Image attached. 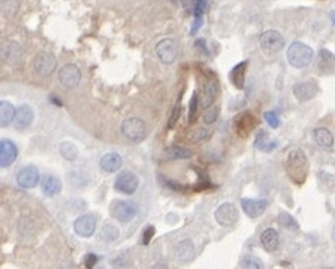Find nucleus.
<instances>
[{
    "instance_id": "1",
    "label": "nucleus",
    "mask_w": 335,
    "mask_h": 269,
    "mask_svg": "<svg viewBox=\"0 0 335 269\" xmlns=\"http://www.w3.org/2000/svg\"><path fill=\"white\" fill-rule=\"evenodd\" d=\"M286 172L294 185H304L308 177V159L305 151L293 148L288 151L286 161Z\"/></svg>"
},
{
    "instance_id": "2",
    "label": "nucleus",
    "mask_w": 335,
    "mask_h": 269,
    "mask_svg": "<svg viewBox=\"0 0 335 269\" xmlns=\"http://www.w3.org/2000/svg\"><path fill=\"white\" fill-rule=\"evenodd\" d=\"M314 59V50L301 41H294L287 49V62L293 68H305Z\"/></svg>"
},
{
    "instance_id": "3",
    "label": "nucleus",
    "mask_w": 335,
    "mask_h": 269,
    "mask_svg": "<svg viewBox=\"0 0 335 269\" xmlns=\"http://www.w3.org/2000/svg\"><path fill=\"white\" fill-rule=\"evenodd\" d=\"M121 132L130 142H142L146 138V126L141 118L132 117L124 120L121 124Z\"/></svg>"
},
{
    "instance_id": "4",
    "label": "nucleus",
    "mask_w": 335,
    "mask_h": 269,
    "mask_svg": "<svg viewBox=\"0 0 335 269\" xmlns=\"http://www.w3.org/2000/svg\"><path fill=\"white\" fill-rule=\"evenodd\" d=\"M260 47L266 54H276L286 47L284 36L278 30L269 29L260 35Z\"/></svg>"
},
{
    "instance_id": "5",
    "label": "nucleus",
    "mask_w": 335,
    "mask_h": 269,
    "mask_svg": "<svg viewBox=\"0 0 335 269\" xmlns=\"http://www.w3.org/2000/svg\"><path fill=\"white\" fill-rule=\"evenodd\" d=\"M23 59V50L15 41H5L0 44V61L8 65H18Z\"/></svg>"
},
{
    "instance_id": "6",
    "label": "nucleus",
    "mask_w": 335,
    "mask_h": 269,
    "mask_svg": "<svg viewBox=\"0 0 335 269\" xmlns=\"http://www.w3.org/2000/svg\"><path fill=\"white\" fill-rule=\"evenodd\" d=\"M215 219L222 227H233L239 219V210L233 203H222L215 210Z\"/></svg>"
},
{
    "instance_id": "7",
    "label": "nucleus",
    "mask_w": 335,
    "mask_h": 269,
    "mask_svg": "<svg viewBox=\"0 0 335 269\" xmlns=\"http://www.w3.org/2000/svg\"><path fill=\"white\" fill-rule=\"evenodd\" d=\"M138 209L130 201H114L110 206V214L121 222H130L136 216Z\"/></svg>"
},
{
    "instance_id": "8",
    "label": "nucleus",
    "mask_w": 335,
    "mask_h": 269,
    "mask_svg": "<svg viewBox=\"0 0 335 269\" xmlns=\"http://www.w3.org/2000/svg\"><path fill=\"white\" fill-rule=\"evenodd\" d=\"M56 67H58V59L51 54V53H47V52H41L35 56L33 59V68L35 71L38 73L40 76H44V78H47V76H50Z\"/></svg>"
},
{
    "instance_id": "9",
    "label": "nucleus",
    "mask_w": 335,
    "mask_h": 269,
    "mask_svg": "<svg viewBox=\"0 0 335 269\" xmlns=\"http://www.w3.org/2000/svg\"><path fill=\"white\" fill-rule=\"evenodd\" d=\"M82 81V73L77 65L74 64H67L61 68L59 71V82L64 88L67 89H74L77 88Z\"/></svg>"
},
{
    "instance_id": "10",
    "label": "nucleus",
    "mask_w": 335,
    "mask_h": 269,
    "mask_svg": "<svg viewBox=\"0 0 335 269\" xmlns=\"http://www.w3.org/2000/svg\"><path fill=\"white\" fill-rule=\"evenodd\" d=\"M138 188H139V179L136 174H133L132 171L120 172L117 180H115V189L118 192H121V194L132 195L133 192H136Z\"/></svg>"
},
{
    "instance_id": "11",
    "label": "nucleus",
    "mask_w": 335,
    "mask_h": 269,
    "mask_svg": "<svg viewBox=\"0 0 335 269\" xmlns=\"http://www.w3.org/2000/svg\"><path fill=\"white\" fill-rule=\"evenodd\" d=\"M319 94V85L315 81H305V82H299L293 86V95L297 102L305 103L311 99H314L315 95Z\"/></svg>"
},
{
    "instance_id": "12",
    "label": "nucleus",
    "mask_w": 335,
    "mask_h": 269,
    "mask_svg": "<svg viewBox=\"0 0 335 269\" xmlns=\"http://www.w3.org/2000/svg\"><path fill=\"white\" fill-rule=\"evenodd\" d=\"M156 53L159 56V59L163 64H174L178 54V47L177 43L171 38H165L157 46H156Z\"/></svg>"
},
{
    "instance_id": "13",
    "label": "nucleus",
    "mask_w": 335,
    "mask_h": 269,
    "mask_svg": "<svg viewBox=\"0 0 335 269\" xmlns=\"http://www.w3.org/2000/svg\"><path fill=\"white\" fill-rule=\"evenodd\" d=\"M240 204H241V209H243V212L249 218L255 219L266 212L269 201L266 198H241Z\"/></svg>"
},
{
    "instance_id": "14",
    "label": "nucleus",
    "mask_w": 335,
    "mask_h": 269,
    "mask_svg": "<svg viewBox=\"0 0 335 269\" xmlns=\"http://www.w3.org/2000/svg\"><path fill=\"white\" fill-rule=\"evenodd\" d=\"M257 120L251 112H241L234 118V129L240 138H246L248 134L255 129Z\"/></svg>"
},
{
    "instance_id": "15",
    "label": "nucleus",
    "mask_w": 335,
    "mask_h": 269,
    "mask_svg": "<svg viewBox=\"0 0 335 269\" xmlns=\"http://www.w3.org/2000/svg\"><path fill=\"white\" fill-rule=\"evenodd\" d=\"M74 232L80 238H89L94 235L97 228V216L96 215H82L72 224Z\"/></svg>"
},
{
    "instance_id": "16",
    "label": "nucleus",
    "mask_w": 335,
    "mask_h": 269,
    "mask_svg": "<svg viewBox=\"0 0 335 269\" xmlns=\"http://www.w3.org/2000/svg\"><path fill=\"white\" fill-rule=\"evenodd\" d=\"M17 183L18 186H22L24 189H32L35 186H38L40 183V171L35 166H24L23 169L18 171L17 174Z\"/></svg>"
},
{
    "instance_id": "17",
    "label": "nucleus",
    "mask_w": 335,
    "mask_h": 269,
    "mask_svg": "<svg viewBox=\"0 0 335 269\" xmlns=\"http://www.w3.org/2000/svg\"><path fill=\"white\" fill-rule=\"evenodd\" d=\"M18 158V148L9 139H0V168L11 166Z\"/></svg>"
},
{
    "instance_id": "18",
    "label": "nucleus",
    "mask_w": 335,
    "mask_h": 269,
    "mask_svg": "<svg viewBox=\"0 0 335 269\" xmlns=\"http://www.w3.org/2000/svg\"><path fill=\"white\" fill-rule=\"evenodd\" d=\"M35 118V113L32 110L30 106L27 105H22L15 109V115H14V126L17 130H26L27 127L32 126Z\"/></svg>"
},
{
    "instance_id": "19",
    "label": "nucleus",
    "mask_w": 335,
    "mask_h": 269,
    "mask_svg": "<svg viewBox=\"0 0 335 269\" xmlns=\"http://www.w3.org/2000/svg\"><path fill=\"white\" fill-rule=\"evenodd\" d=\"M174 256L181 263H188V262L193 260V257H195L193 243L189 239H184V241L178 242L174 248Z\"/></svg>"
},
{
    "instance_id": "20",
    "label": "nucleus",
    "mask_w": 335,
    "mask_h": 269,
    "mask_svg": "<svg viewBox=\"0 0 335 269\" xmlns=\"http://www.w3.org/2000/svg\"><path fill=\"white\" fill-rule=\"evenodd\" d=\"M62 189V183L59 180V177H56L53 174H47L43 177L41 180V190L46 197H56L59 195V192Z\"/></svg>"
},
{
    "instance_id": "21",
    "label": "nucleus",
    "mask_w": 335,
    "mask_h": 269,
    "mask_svg": "<svg viewBox=\"0 0 335 269\" xmlns=\"http://www.w3.org/2000/svg\"><path fill=\"white\" fill-rule=\"evenodd\" d=\"M317 68L320 74H334L335 73V54L328 49H322L319 52Z\"/></svg>"
},
{
    "instance_id": "22",
    "label": "nucleus",
    "mask_w": 335,
    "mask_h": 269,
    "mask_svg": "<svg viewBox=\"0 0 335 269\" xmlns=\"http://www.w3.org/2000/svg\"><path fill=\"white\" fill-rule=\"evenodd\" d=\"M217 92H219V86H217L216 81H215V79L207 81L206 83H204V86H202L201 106H202V108H206V109H209V108L215 103V100H216V97H217Z\"/></svg>"
},
{
    "instance_id": "23",
    "label": "nucleus",
    "mask_w": 335,
    "mask_h": 269,
    "mask_svg": "<svg viewBox=\"0 0 335 269\" xmlns=\"http://www.w3.org/2000/svg\"><path fill=\"white\" fill-rule=\"evenodd\" d=\"M281 243V238L275 228H266L262 233V245L267 253H275Z\"/></svg>"
},
{
    "instance_id": "24",
    "label": "nucleus",
    "mask_w": 335,
    "mask_h": 269,
    "mask_svg": "<svg viewBox=\"0 0 335 269\" xmlns=\"http://www.w3.org/2000/svg\"><path fill=\"white\" fill-rule=\"evenodd\" d=\"M122 166V158L118 153H107L100 159V168L104 172H117Z\"/></svg>"
},
{
    "instance_id": "25",
    "label": "nucleus",
    "mask_w": 335,
    "mask_h": 269,
    "mask_svg": "<svg viewBox=\"0 0 335 269\" xmlns=\"http://www.w3.org/2000/svg\"><path fill=\"white\" fill-rule=\"evenodd\" d=\"M246 68H248V61H243V62H239L230 73V81L237 89H243L245 88Z\"/></svg>"
},
{
    "instance_id": "26",
    "label": "nucleus",
    "mask_w": 335,
    "mask_h": 269,
    "mask_svg": "<svg viewBox=\"0 0 335 269\" xmlns=\"http://www.w3.org/2000/svg\"><path fill=\"white\" fill-rule=\"evenodd\" d=\"M314 141L320 148L323 150H332L334 148V136L331 130L325 127H319L314 130Z\"/></svg>"
},
{
    "instance_id": "27",
    "label": "nucleus",
    "mask_w": 335,
    "mask_h": 269,
    "mask_svg": "<svg viewBox=\"0 0 335 269\" xmlns=\"http://www.w3.org/2000/svg\"><path fill=\"white\" fill-rule=\"evenodd\" d=\"M163 156L168 161H183V159H191L192 158V151L189 148H184V147H168L163 151Z\"/></svg>"
},
{
    "instance_id": "28",
    "label": "nucleus",
    "mask_w": 335,
    "mask_h": 269,
    "mask_svg": "<svg viewBox=\"0 0 335 269\" xmlns=\"http://www.w3.org/2000/svg\"><path fill=\"white\" fill-rule=\"evenodd\" d=\"M278 147V144L275 141L270 139L269 136V133L262 130V132H258L257 133V138H255V148L260 150V151H263V153H270L273 151L275 148Z\"/></svg>"
},
{
    "instance_id": "29",
    "label": "nucleus",
    "mask_w": 335,
    "mask_h": 269,
    "mask_svg": "<svg viewBox=\"0 0 335 269\" xmlns=\"http://www.w3.org/2000/svg\"><path fill=\"white\" fill-rule=\"evenodd\" d=\"M15 108L6 100H0V127H8L14 123Z\"/></svg>"
},
{
    "instance_id": "30",
    "label": "nucleus",
    "mask_w": 335,
    "mask_h": 269,
    "mask_svg": "<svg viewBox=\"0 0 335 269\" xmlns=\"http://www.w3.org/2000/svg\"><path fill=\"white\" fill-rule=\"evenodd\" d=\"M59 153L61 156L65 159V161H76L79 158V150L77 147L74 145L72 142L70 141H64L61 145H59Z\"/></svg>"
},
{
    "instance_id": "31",
    "label": "nucleus",
    "mask_w": 335,
    "mask_h": 269,
    "mask_svg": "<svg viewBox=\"0 0 335 269\" xmlns=\"http://www.w3.org/2000/svg\"><path fill=\"white\" fill-rule=\"evenodd\" d=\"M100 236L104 242H112V241H117L118 236H120V230L117 225L110 224V222H106L101 228L100 232Z\"/></svg>"
},
{
    "instance_id": "32",
    "label": "nucleus",
    "mask_w": 335,
    "mask_h": 269,
    "mask_svg": "<svg viewBox=\"0 0 335 269\" xmlns=\"http://www.w3.org/2000/svg\"><path fill=\"white\" fill-rule=\"evenodd\" d=\"M278 222H279V225H283L284 228L291 230V232H297V230H299V224H297V221L290 214L283 212L278 218Z\"/></svg>"
},
{
    "instance_id": "33",
    "label": "nucleus",
    "mask_w": 335,
    "mask_h": 269,
    "mask_svg": "<svg viewBox=\"0 0 335 269\" xmlns=\"http://www.w3.org/2000/svg\"><path fill=\"white\" fill-rule=\"evenodd\" d=\"M240 268H246V269H262V268H264V265H263V262L260 260V259H257V257H254V256H246V257H243L241 259V262H240V265H239Z\"/></svg>"
},
{
    "instance_id": "34",
    "label": "nucleus",
    "mask_w": 335,
    "mask_h": 269,
    "mask_svg": "<svg viewBox=\"0 0 335 269\" xmlns=\"http://www.w3.org/2000/svg\"><path fill=\"white\" fill-rule=\"evenodd\" d=\"M198 106H199V95L195 91L192 94V99L189 102V123H193L196 120V113H198Z\"/></svg>"
},
{
    "instance_id": "35",
    "label": "nucleus",
    "mask_w": 335,
    "mask_h": 269,
    "mask_svg": "<svg viewBox=\"0 0 335 269\" xmlns=\"http://www.w3.org/2000/svg\"><path fill=\"white\" fill-rule=\"evenodd\" d=\"M264 120L269 124V127L272 129H278L279 124H281V120H279V115L275 110H267L264 112Z\"/></svg>"
},
{
    "instance_id": "36",
    "label": "nucleus",
    "mask_w": 335,
    "mask_h": 269,
    "mask_svg": "<svg viewBox=\"0 0 335 269\" xmlns=\"http://www.w3.org/2000/svg\"><path fill=\"white\" fill-rule=\"evenodd\" d=\"M192 8L195 15H204L209 9V2L207 0H192Z\"/></svg>"
},
{
    "instance_id": "37",
    "label": "nucleus",
    "mask_w": 335,
    "mask_h": 269,
    "mask_svg": "<svg viewBox=\"0 0 335 269\" xmlns=\"http://www.w3.org/2000/svg\"><path fill=\"white\" fill-rule=\"evenodd\" d=\"M210 136V132L207 129H198V130H193L191 134H189V139L192 142H201L204 139H207Z\"/></svg>"
},
{
    "instance_id": "38",
    "label": "nucleus",
    "mask_w": 335,
    "mask_h": 269,
    "mask_svg": "<svg viewBox=\"0 0 335 269\" xmlns=\"http://www.w3.org/2000/svg\"><path fill=\"white\" fill-rule=\"evenodd\" d=\"M180 113H181V102L178 100L177 105L172 109V113H171V117H169V123H168V129H174L177 126L178 118H180Z\"/></svg>"
},
{
    "instance_id": "39",
    "label": "nucleus",
    "mask_w": 335,
    "mask_h": 269,
    "mask_svg": "<svg viewBox=\"0 0 335 269\" xmlns=\"http://www.w3.org/2000/svg\"><path fill=\"white\" fill-rule=\"evenodd\" d=\"M219 117V108L217 106H210L209 110L204 113V123L206 124H213Z\"/></svg>"
},
{
    "instance_id": "40",
    "label": "nucleus",
    "mask_w": 335,
    "mask_h": 269,
    "mask_svg": "<svg viewBox=\"0 0 335 269\" xmlns=\"http://www.w3.org/2000/svg\"><path fill=\"white\" fill-rule=\"evenodd\" d=\"M154 233H156V228H154L153 225H148V227L145 228L144 235H142V243H144V245H148V243H150L151 239H153V236H154Z\"/></svg>"
},
{
    "instance_id": "41",
    "label": "nucleus",
    "mask_w": 335,
    "mask_h": 269,
    "mask_svg": "<svg viewBox=\"0 0 335 269\" xmlns=\"http://www.w3.org/2000/svg\"><path fill=\"white\" fill-rule=\"evenodd\" d=\"M202 23H204V17L202 15H195V20L192 23V27H191V35H196L198 30L202 27Z\"/></svg>"
},
{
    "instance_id": "42",
    "label": "nucleus",
    "mask_w": 335,
    "mask_h": 269,
    "mask_svg": "<svg viewBox=\"0 0 335 269\" xmlns=\"http://www.w3.org/2000/svg\"><path fill=\"white\" fill-rule=\"evenodd\" d=\"M97 262H98V256L89 253V254L86 256V259H85V266H86V268H94V265H96Z\"/></svg>"
},
{
    "instance_id": "43",
    "label": "nucleus",
    "mask_w": 335,
    "mask_h": 269,
    "mask_svg": "<svg viewBox=\"0 0 335 269\" xmlns=\"http://www.w3.org/2000/svg\"><path fill=\"white\" fill-rule=\"evenodd\" d=\"M195 47H198V50H199L201 53H204L206 56H209V50H207V46H206V41H204V40H196Z\"/></svg>"
},
{
    "instance_id": "44",
    "label": "nucleus",
    "mask_w": 335,
    "mask_h": 269,
    "mask_svg": "<svg viewBox=\"0 0 335 269\" xmlns=\"http://www.w3.org/2000/svg\"><path fill=\"white\" fill-rule=\"evenodd\" d=\"M50 100L54 103V105H58V106H61V102L58 100V99H56V97H53V95H51V97H50Z\"/></svg>"
}]
</instances>
